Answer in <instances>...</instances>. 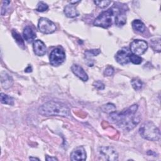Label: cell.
I'll use <instances>...</instances> for the list:
<instances>
[{
  "label": "cell",
  "mask_w": 161,
  "mask_h": 161,
  "mask_svg": "<svg viewBox=\"0 0 161 161\" xmlns=\"http://www.w3.org/2000/svg\"><path fill=\"white\" fill-rule=\"evenodd\" d=\"M137 104H133L121 112L114 111L109 114V119L119 128L125 131H130L140 122V115L136 114L138 109Z\"/></svg>",
  "instance_id": "cell-1"
},
{
  "label": "cell",
  "mask_w": 161,
  "mask_h": 161,
  "mask_svg": "<svg viewBox=\"0 0 161 161\" xmlns=\"http://www.w3.org/2000/svg\"><path fill=\"white\" fill-rule=\"evenodd\" d=\"M38 113L45 116H59L68 117L70 116V109L64 104L56 101H48L38 108Z\"/></svg>",
  "instance_id": "cell-2"
},
{
  "label": "cell",
  "mask_w": 161,
  "mask_h": 161,
  "mask_svg": "<svg viewBox=\"0 0 161 161\" xmlns=\"http://www.w3.org/2000/svg\"><path fill=\"white\" fill-rule=\"evenodd\" d=\"M122 6H123L121 7L120 6V7H119L118 5H114V6L103 11L94 19L93 25L94 26L102 27L103 28H108L110 27L113 23V20L116 14L121 9Z\"/></svg>",
  "instance_id": "cell-3"
},
{
  "label": "cell",
  "mask_w": 161,
  "mask_h": 161,
  "mask_svg": "<svg viewBox=\"0 0 161 161\" xmlns=\"http://www.w3.org/2000/svg\"><path fill=\"white\" fill-rule=\"evenodd\" d=\"M139 133L143 138L150 141H158L160 138L159 129L153 122L147 121L144 122L139 128Z\"/></svg>",
  "instance_id": "cell-4"
},
{
  "label": "cell",
  "mask_w": 161,
  "mask_h": 161,
  "mask_svg": "<svg viewBox=\"0 0 161 161\" xmlns=\"http://www.w3.org/2000/svg\"><path fill=\"white\" fill-rule=\"evenodd\" d=\"M65 59V53L64 50L60 47L54 48L50 53L49 60L52 65L57 67L61 65Z\"/></svg>",
  "instance_id": "cell-5"
},
{
  "label": "cell",
  "mask_w": 161,
  "mask_h": 161,
  "mask_svg": "<svg viewBox=\"0 0 161 161\" xmlns=\"http://www.w3.org/2000/svg\"><path fill=\"white\" fill-rule=\"evenodd\" d=\"M38 30L44 34H50L56 30L55 24L46 18H41L38 22Z\"/></svg>",
  "instance_id": "cell-6"
},
{
  "label": "cell",
  "mask_w": 161,
  "mask_h": 161,
  "mask_svg": "<svg viewBox=\"0 0 161 161\" xmlns=\"http://www.w3.org/2000/svg\"><path fill=\"white\" fill-rule=\"evenodd\" d=\"M148 48V43L143 40H134L130 43V51L133 54L141 55L143 54Z\"/></svg>",
  "instance_id": "cell-7"
},
{
  "label": "cell",
  "mask_w": 161,
  "mask_h": 161,
  "mask_svg": "<svg viewBox=\"0 0 161 161\" xmlns=\"http://www.w3.org/2000/svg\"><path fill=\"white\" fill-rule=\"evenodd\" d=\"M99 153L105 160L109 161H115L118 158V152L111 147H101L99 148Z\"/></svg>",
  "instance_id": "cell-8"
},
{
  "label": "cell",
  "mask_w": 161,
  "mask_h": 161,
  "mask_svg": "<svg viewBox=\"0 0 161 161\" xmlns=\"http://www.w3.org/2000/svg\"><path fill=\"white\" fill-rule=\"evenodd\" d=\"M131 52L127 47H123L116 53L114 58L116 62L121 65H125L130 62V56Z\"/></svg>",
  "instance_id": "cell-9"
},
{
  "label": "cell",
  "mask_w": 161,
  "mask_h": 161,
  "mask_svg": "<svg viewBox=\"0 0 161 161\" xmlns=\"http://www.w3.org/2000/svg\"><path fill=\"white\" fill-rule=\"evenodd\" d=\"M70 158L72 160H86V152L84 148L80 146L74 148L70 155Z\"/></svg>",
  "instance_id": "cell-10"
},
{
  "label": "cell",
  "mask_w": 161,
  "mask_h": 161,
  "mask_svg": "<svg viewBox=\"0 0 161 161\" xmlns=\"http://www.w3.org/2000/svg\"><path fill=\"white\" fill-rule=\"evenodd\" d=\"M33 48L34 53L38 56H43L47 52L46 45L40 40H36L33 42Z\"/></svg>",
  "instance_id": "cell-11"
},
{
  "label": "cell",
  "mask_w": 161,
  "mask_h": 161,
  "mask_svg": "<svg viewBox=\"0 0 161 161\" xmlns=\"http://www.w3.org/2000/svg\"><path fill=\"white\" fill-rule=\"evenodd\" d=\"M126 8H123V6L121 9L118 11L114 18V23L117 26L121 27L125 25L126 23V16L125 14Z\"/></svg>",
  "instance_id": "cell-12"
},
{
  "label": "cell",
  "mask_w": 161,
  "mask_h": 161,
  "mask_svg": "<svg viewBox=\"0 0 161 161\" xmlns=\"http://www.w3.org/2000/svg\"><path fill=\"white\" fill-rule=\"evenodd\" d=\"M72 72L80 79L83 81H87L88 80V75L84 70L79 65L77 64H73L71 66Z\"/></svg>",
  "instance_id": "cell-13"
},
{
  "label": "cell",
  "mask_w": 161,
  "mask_h": 161,
  "mask_svg": "<svg viewBox=\"0 0 161 161\" xmlns=\"http://www.w3.org/2000/svg\"><path fill=\"white\" fill-rule=\"evenodd\" d=\"M1 83L2 87L4 89H7L13 84V80L7 72H2L1 73Z\"/></svg>",
  "instance_id": "cell-14"
},
{
  "label": "cell",
  "mask_w": 161,
  "mask_h": 161,
  "mask_svg": "<svg viewBox=\"0 0 161 161\" xmlns=\"http://www.w3.org/2000/svg\"><path fill=\"white\" fill-rule=\"evenodd\" d=\"M23 36L28 43H31L36 36L33 30L30 26H26L23 30Z\"/></svg>",
  "instance_id": "cell-15"
},
{
  "label": "cell",
  "mask_w": 161,
  "mask_h": 161,
  "mask_svg": "<svg viewBox=\"0 0 161 161\" xmlns=\"http://www.w3.org/2000/svg\"><path fill=\"white\" fill-rule=\"evenodd\" d=\"M64 13L68 18H74L79 15V13L75 8V6L73 4L67 5L64 8Z\"/></svg>",
  "instance_id": "cell-16"
},
{
  "label": "cell",
  "mask_w": 161,
  "mask_h": 161,
  "mask_svg": "<svg viewBox=\"0 0 161 161\" xmlns=\"http://www.w3.org/2000/svg\"><path fill=\"white\" fill-rule=\"evenodd\" d=\"M133 29L139 33H143L145 30V26L144 23L140 19H135L131 23Z\"/></svg>",
  "instance_id": "cell-17"
},
{
  "label": "cell",
  "mask_w": 161,
  "mask_h": 161,
  "mask_svg": "<svg viewBox=\"0 0 161 161\" xmlns=\"http://www.w3.org/2000/svg\"><path fill=\"white\" fill-rule=\"evenodd\" d=\"M150 45L152 49L157 52H160L161 48H160V38L157 37L150 40Z\"/></svg>",
  "instance_id": "cell-18"
},
{
  "label": "cell",
  "mask_w": 161,
  "mask_h": 161,
  "mask_svg": "<svg viewBox=\"0 0 161 161\" xmlns=\"http://www.w3.org/2000/svg\"><path fill=\"white\" fill-rule=\"evenodd\" d=\"M0 97H1V103L5 104H8V105H11V106L14 104V99L12 97L9 96L4 93L1 92Z\"/></svg>",
  "instance_id": "cell-19"
},
{
  "label": "cell",
  "mask_w": 161,
  "mask_h": 161,
  "mask_svg": "<svg viewBox=\"0 0 161 161\" xmlns=\"http://www.w3.org/2000/svg\"><path fill=\"white\" fill-rule=\"evenodd\" d=\"M101 109L103 112L106 113H111L114 111H116V106L113 103H107L106 104H104L101 106Z\"/></svg>",
  "instance_id": "cell-20"
},
{
  "label": "cell",
  "mask_w": 161,
  "mask_h": 161,
  "mask_svg": "<svg viewBox=\"0 0 161 161\" xmlns=\"http://www.w3.org/2000/svg\"><path fill=\"white\" fill-rule=\"evenodd\" d=\"M12 35L13 38L15 39L16 43L21 47H24V41L20 35V34L16 30H12Z\"/></svg>",
  "instance_id": "cell-21"
},
{
  "label": "cell",
  "mask_w": 161,
  "mask_h": 161,
  "mask_svg": "<svg viewBox=\"0 0 161 161\" xmlns=\"http://www.w3.org/2000/svg\"><path fill=\"white\" fill-rule=\"evenodd\" d=\"M131 84L133 88L136 91L140 90L143 86L142 82L141 81L140 79H139L138 78H133L131 80Z\"/></svg>",
  "instance_id": "cell-22"
},
{
  "label": "cell",
  "mask_w": 161,
  "mask_h": 161,
  "mask_svg": "<svg viewBox=\"0 0 161 161\" xmlns=\"http://www.w3.org/2000/svg\"><path fill=\"white\" fill-rule=\"evenodd\" d=\"M101 52L99 49H93V50H87L85 52V55L87 58H90L91 57L96 56Z\"/></svg>",
  "instance_id": "cell-23"
},
{
  "label": "cell",
  "mask_w": 161,
  "mask_h": 161,
  "mask_svg": "<svg viewBox=\"0 0 161 161\" xmlns=\"http://www.w3.org/2000/svg\"><path fill=\"white\" fill-rule=\"evenodd\" d=\"M130 62H132L134 64H140L142 62V58L138 55L131 53L130 56Z\"/></svg>",
  "instance_id": "cell-24"
},
{
  "label": "cell",
  "mask_w": 161,
  "mask_h": 161,
  "mask_svg": "<svg viewBox=\"0 0 161 161\" xmlns=\"http://www.w3.org/2000/svg\"><path fill=\"white\" fill-rule=\"evenodd\" d=\"M48 8V6L46 3H45L43 1H40L38 3V6L36 10L38 12H44L47 11Z\"/></svg>",
  "instance_id": "cell-25"
},
{
  "label": "cell",
  "mask_w": 161,
  "mask_h": 161,
  "mask_svg": "<svg viewBox=\"0 0 161 161\" xmlns=\"http://www.w3.org/2000/svg\"><path fill=\"white\" fill-rule=\"evenodd\" d=\"M94 3L99 8H104L107 7L111 3V1H94Z\"/></svg>",
  "instance_id": "cell-26"
},
{
  "label": "cell",
  "mask_w": 161,
  "mask_h": 161,
  "mask_svg": "<svg viewBox=\"0 0 161 161\" xmlns=\"http://www.w3.org/2000/svg\"><path fill=\"white\" fill-rule=\"evenodd\" d=\"M93 86L99 90H103L105 87L104 84L100 80H96L93 82Z\"/></svg>",
  "instance_id": "cell-27"
},
{
  "label": "cell",
  "mask_w": 161,
  "mask_h": 161,
  "mask_svg": "<svg viewBox=\"0 0 161 161\" xmlns=\"http://www.w3.org/2000/svg\"><path fill=\"white\" fill-rule=\"evenodd\" d=\"M114 73V69L111 66L108 67L104 71V75L105 76H111Z\"/></svg>",
  "instance_id": "cell-28"
},
{
  "label": "cell",
  "mask_w": 161,
  "mask_h": 161,
  "mask_svg": "<svg viewBox=\"0 0 161 161\" xmlns=\"http://www.w3.org/2000/svg\"><path fill=\"white\" fill-rule=\"evenodd\" d=\"M45 159L48 161H50V160H58V159L56 158V157H50V156H48L47 155L46 157H45Z\"/></svg>",
  "instance_id": "cell-29"
},
{
  "label": "cell",
  "mask_w": 161,
  "mask_h": 161,
  "mask_svg": "<svg viewBox=\"0 0 161 161\" xmlns=\"http://www.w3.org/2000/svg\"><path fill=\"white\" fill-rule=\"evenodd\" d=\"M31 71H32V69H31V67L30 65L28 66V67L25 70V72H31Z\"/></svg>",
  "instance_id": "cell-30"
},
{
  "label": "cell",
  "mask_w": 161,
  "mask_h": 161,
  "mask_svg": "<svg viewBox=\"0 0 161 161\" xmlns=\"http://www.w3.org/2000/svg\"><path fill=\"white\" fill-rule=\"evenodd\" d=\"M79 2H80V1H70V4H71L74 5V4L77 3H79Z\"/></svg>",
  "instance_id": "cell-31"
},
{
  "label": "cell",
  "mask_w": 161,
  "mask_h": 161,
  "mask_svg": "<svg viewBox=\"0 0 161 161\" xmlns=\"http://www.w3.org/2000/svg\"><path fill=\"white\" fill-rule=\"evenodd\" d=\"M29 159L30 160H39L40 159L39 158H35V157H30V158H29Z\"/></svg>",
  "instance_id": "cell-32"
}]
</instances>
